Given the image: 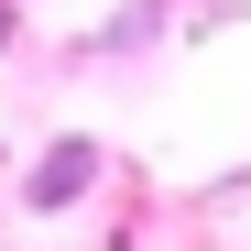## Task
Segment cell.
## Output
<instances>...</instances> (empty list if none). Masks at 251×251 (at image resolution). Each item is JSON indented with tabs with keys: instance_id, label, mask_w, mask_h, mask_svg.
<instances>
[{
	"instance_id": "cell-1",
	"label": "cell",
	"mask_w": 251,
	"mask_h": 251,
	"mask_svg": "<svg viewBox=\"0 0 251 251\" xmlns=\"http://www.w3.org/2000/svg\"><path fill=\"white\" fill-rule=\"evenodd\" d=\"M76 186H88V153H55V164H44V186H33V197H76Z\"/></svg>"
}]
</instances>
